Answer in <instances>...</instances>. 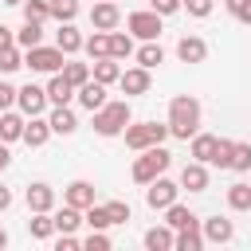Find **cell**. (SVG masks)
<instances>
[{"label":"cell","mask_w":251,"mask_h":251,"mask_svg":"<svg viewBox=\"0 0 251 251\" xmlns=\"http://www.w3.org/2000/svg\"><path fill=\"white\" fill-rule=\"evenodd\" d=\"M63 204H71V208H90L94 204V184L90 180H71L67 188H63Z\"/></svg>","instance_id":"cell-17"},{"label":"cell","mask_w":251,"mask_h":251,"mask_svg":"<svg viewBox=\"0 0 251 251\" xmlns=\"http://www.w3.org/2000/svg\"><path fill=\"white\" fill-rule=\"evenodd\" d=\"M200 231H204V243H231V239H235V224L224 220V216L200 220Z\"/></svg>","instance_id":"cell-13"},{"label":"cell","mask_w":251,"mask_h":251,"mask_svg":"<svg viewBox=\"0 0 251 251\" xmlns=\"http://www.w3.org/2000/svg\"><path fill=\"white\" fill-rule=\"evenodd\" d=\"M149 8L157 16H176V12H184V0H149Z\"/></svg>","instance_id":"cell-44"},{"label":"cell","mask_w":251,"mask_h":251,"mask_svg":"<svg viewBox=\"0 0 251 251\" xmlns=\"http://www.w3.org/2000/svg\"><path fill=\"white\" fill-rule=\"evenodd\" d=\"M212 8H216V0H184V12H188V16H196V20L212 16Z\"/></svg>","instance_id":"cell-45"},{"label":"cell","mask_w":251,"mask_h":251,"mask_svg":"<svg viewBox=\"0 0 251 251\" xmlns=\"http://www.w3.org/2000/svg\"><path fill=\"white\" fill-rule=\"evenodd\" d=\"M82 216H86V227H114V224H110V212H106V204H90Z\"/></svg>","instance_id":"cell-40"},{"label":"cell","mask_w":251,"mask_h":251,"mask_svg":"<svg viewBox=\"0 0 251 251\" xmlns=\"http://www.w3.org/2000/svg\"><path fill=\"white\" fill-rule=\"evenodd\" d=\"M192 161H204L212 165V153H216V133H192V145H188Z\"/></svg>","instance_id":"cell-28"},{"label":"cell","mask_w":251,"mask_h":251,"mask_svg":"<svg viewBox=\"0 0 251 251\" xmlns=\"http://www.w3.org/2000/svg\"><path fill=\"white\" fill-rule=\"evenodd\" d=\"M24 126H27V114H16V110H0V141H24Z\"/></svg>","instance_id":"cell-18"},{"label":"cell","mask_w":251,"mask_h":251,"mask_svg":"<svg viewBox=\"0 0 251 251\" xmlns=\"http://www.w3.org/2000/svg\"><path fill=\"white\" fill-rule=\"evenodd\" d=\"M24 200H27V212H55V188H51L47 180H35V184H27Z\"/></svg>","instance_id":"cell-12"},{"label":"cell","mask_w":251,"mask_h":251,"mask_svg":"<svg viewBox=\"0 0 251 251\" xmlns=\"http://www.w3.org/2000/svg\"><path fill=\"white\" fill-rule=\"evenodd\" d=\"M82 31L75 27V24H59V31H55V47L63 51V55H78L82 51Z\"/></svg>","instance_id":"cell-21"},{"label":"cell","mask_w":251,"mask_h":251,"mask_svg":"<svg viewBox=\"0 0 251 251\" xmlns=\"http://www.w3.org/2000/svg\"><path fill=\"white\" fill-rule=\"evenodd\" d=\"M8 208H12V188L0 184V212H8Z\"/></svg>","instance_id":"cell-49"},{"label":"cell","mask_w":251,"mask_h":251,"mask_svg":"<svg viewBox=\"0 0 251 251\" xmlns=\"http://www.w3.org/2000/svg\"><path fill=\"white\" fill-rule=\"evenodd\" d=\"M231 149H235V141H231V137H216L212 165H216V169H227V165H231Z\"/></svg>","instance_id":"cell-39"},{"label":"cell","mask_w":251,"mask_h":251,"mask_svg":"<svg viewBox=\"0 0 251 251\" xmlns=\"http://www.w3.org/2000/svg\"><path fill=\"white\" fill-rule=\"evenodd\" d=\"M90 71H94V78H98V82L114 86V82L122 78V59H114V55H106V59H94V63H90Z\"/></svg>","instance_id":"cell-23"},{"label":"cell","mask_w":251,"mask_h":251,"mask_svg":"<svg viewBox=\"0 0 251 251\" xmlns=\"http://www.w3.org/2000/svg\"><path fill=\"white\" fill-rule=\"evenodd\" d=\"M8 161H12V153H8V141H0V169H8Z\"/></svg>","instance_id":"cell-50"},{"label":"cell","mask_w":251,"mask_h":251,"mask_svg":"<svg viewBox=\"0 0 251 251\" xmlns=\"http://www.w3.org/2000/svg\"><path fill=\"white\" fill-rule=\"evenodd\" d=\"M129 122H133L129 98H114V102H106L102 110H94V133H98V137H118V133H126Z\"/></svg>","instance_id":"cell-3"},{"label":"cell","mask_w":251,"mask_h":251,"mask_svg":"<svg viewBox=\"0 0 251 251\" xmlns=\"http://www.w3.org/2000/svg\"><path fill=\"white\" fill-rule=\"evenodd\" d=\"M180 188L188 192H208V165L204 161H188L180 169Z\"/></svg>","instance_id":"cell-16"},{"label":"cell","mask_w":251,"mask_h":251,"mask_svg":"<svg viewBox=\"0 0 251 251\" xmlns=\"http://www.w3.org/2000/svg\"><path fill=\"white\" fill-rule=\"evenodd\" d=\"M169 165H173V153H169L165 145H149V149H141V153L133 157L129 176H133L137 184H149V180L165 176V173H169Z\"/></svg>","instance_id":"cell-2"},{"label":"cell","mask_w":251,"mask_h":251,"mask_svg":"<svg viewBox=\"0 0 251 251\" xmlns=\"http://www.w3.org/2000/svg\"><path fill=\"white\" fill-rule=\"evenodd\" d=\"M12 43H16V31H12L8 24H0V51H4V47H12Z\"/></svg>","instance_id":"cell-48"},{"label":"cell","mask_w":251,"mask_h":251,"mask_svg":"<svg viewBox=\"0 0 251 251\" xmlns=\"http://www.w3.org/2000/svg\"><path fill=\"white\" fill-rule=\"evenodd\" d=\"M39 43H43V24H35V20H24V27L16 31V47L31 51V47H39Z\"/></svg>","instance_id":"cell-29"},{"label":"cell","mask_w":251,"mask_h":251,"mask_svg":"<svg viewBox=\"0 0 251 251\" xmlns=\"http://www.w3.org/2000/svg\"><path fill=\"white\" fill-rule=\"evenodd\" d=\"M20 67H24V47H16V43L4 47V51H0V75H12V71H20Z\"/></svg>","instance_id":"cell-37"},{"label":"cell","mask_w":251,"mask_h":251,"mask_svg":"<svg viewBox=\"0 0 251 251\" xmlns=\"http://www.w3.org/2000/svg\"><path fill=\"white\" fill-rule=\"evenodd\" d=\"M118 86H122V94H126V98L149 94V86H153V78H149V67H129V71H122Z\"/></svg>","instance_id":"cell-9"},{"label":"cell","mask_w":251,"mask_h":251,"mask_svg":"<svg viewBox=\"0 0 251 251\" xmlns=\"http://www.w3.org/2000/svg\"><path fill=\"white\" fill-rule=\"evenodd\" d=\"M161 20H165V16H157L153 8H141V12H129V16H126V31H129L133 39H157V35H161Z\"/></svg>","instance_id":"cell-7"},{"label":"cell","mask_w":251,"mask_h":251,"mask_svg":"<svg viewBox=\"0 0 251 251\" xmlns=\"http://www.w3.org/2000/svg\"><path fill=\"white\" fill-rule=\"evenodd\" d=\"M176 59L180 63H204L208 59V43L200 35H180L176 39Z\"/></svg>","instance_id":"cell-14"},{"label":"cell","mask_w":251,"mask_h":251,"mask_svg":"<svg viewBox=\"0 0 251 251\" xmlns=\"http://www.w3.org/2000/svg\"><path fill=\"white\" fill-rule=\"evenodd\" d=\"M165 137H169V122L165 126L161 122H129L126 126V149H133V153H141L149 145H165Z\"/></svg>","instance_id":"cell-4"},{"label":"cell","mask_w":251,"mask_h":251,"mask_svg":"<svg viewBox=\"0 0 251 251\" xmlns=\"http://www.w3.org/2000/svg\"><path fill=\"white\" fill-rule=\"evenodd\" d=\"M224 8H227L239 24H247V27H251V0H224Z\"/></svg>","instance_id":"cell-42"},{"label":"cell","mask_w":251,"mask_h":251,"mask_svg":"<svg viewBox=\"0 0 251 251\" xmlns=\"http://www.w3.org/2000/svg\"><path fill=\"white\" fill-rule=\"evenodd\" d=\"M55 247H59V251H78V247H82V239H78L75 231H59V239H55Z\"/></svg>","instance_id":"cell-47"},{"label":"cell","mask_w":251,"mask_h":251,"mask_svg":"<svg viewBox=\"0 0 251 251\" xmlns=\"http://www.w3.org/2000/svg\"><path fill=\"white\" fill-rule=\"evenodd\" d=\"M47 122H51V133H59V137H71V133L78 129V114H75L71 106H51Z\"/></svg>","instance_id":"cell-15"},{"label":"cell","mask_w":251,"mask_h":251,"mask_svg":"<svg viewBox=\"0 0 251 251\" xmlns=\"http://www.w3.org/2000/svg\"><path fill=\"white\" fill-rule=\"evenodd\" d=\"M27 231H31V239H51L55 235V216L51 212H31Z\"/></svg>","instance_id":"cell-30"},{"label":"cell","mask_w":251,"mask_h":251,"mask_svg":"<svg viewBox=\"0 0 251 251\" xmlns=\"http://www.w3.org/2000/svg\"><path fill=\"white\" fill-rule=\"evenodd\" d=\"M141 243H145L149 251H173V247H176V231H173L169 224H153Z\"/></svg>","instance_id":"cell-20"},{"label":"cell","mask_w":251,"mask_h":251,"mask_svg":"<svg viewBox=\"0 0 251 251\" xmlns=\"http://www.w3.org/2000/svg\"><path fill=\"white\" fill-rule=\"evenodd\" d=\"M16 94H20V86H12V82L0 78V110H12L16 106Z\"/></svg>","instance_id":"cell-46"},{"label":"cell","mask_w":251,"mask_h":251,"mask_svg":"<svg viewBox=\"0 0 251 251\" xmlns=\"http://www.w3.org/2000/svg\"><path fill=\"white\" fill-rule=\"evenodd\" d=\"M75 98H78V106H82V110H90V114H94V110H102V106L110 102V98H106V82H98V78H86V82L75 90Z\"/></svg>","instance_id":"cell-11"},{"label":"cell","mask_w":251,"mask_h":251,"mask_svg":"<svg viewBox=\"0 0 251 251\" xmlns=\"http://www.w3.org/2000/svg\"><path fill=\"white\" fill-rule=\"evenodd\" d=\"M47 137H51V122H47L43 114H35V118H27V126H24V145H31V149H39V145H47Z\"/></svg>","instance_id":"cell-22"},{"label":"cell","mask_w":251,"mask_h":251,"mask_svg":"<svg viewBox=\"0 0 251 251\" xmlns=\"http://www.w3.org/2000/svg\"><path fill=\"white\" fill-rule=\"evenodd\" d=\"M122 24V8L114 4V0H98L94 8H90V27H98V31H114Z\"/></svg>","instance_id":"cell-10"},{"label":"cell","mask_w":251,"mask_h":251,"mask_svg":"<svg viewBox=\"0 0 251 251\" xmlns=\"http://www.w3.org/2000/svg\"><path fill=\"white\" fill-rule=\"evenodd\" d=\"M133 59H137V67H149V71H153V67L165 63V51H161L157 39H141V47L133 51Z\"/></svg>","instance_id":"cell-27"},{"label":"cell","mask_w":251,"mask_h":251,"mask_svg":"<svg viewBox=\"0 0 251 251\" xmlns=\"http://www.w3.org/2000/svg\"><path fill=\"white\" fill-rule=\"evenodd\" d=\"M176 196H180V180L157 176V180H149V184H145V204H149L153 212H165L169 204H176Z\"/></svg>","instance_id":"cell-6"},{"label":"cell","mask_w":251,"mask_h":251,"mask_svg":"<svg viewBox=\"0 0 251 251\" xmlns=\"http://www.w3.org/2000/svg\"><path fill=\"white\" fill-rule=\"evenodd\" d=\"M227 169H231V173H251V141H235Z\"/></svg>","instance_id":"cell-35"},{"label":"cell","mask_w":251,"mask_h":251,"mask_svg":"<svg viewBox=\"0 0 251 251\" xmlns=\"http://www.w3.org/2000/svg\"><path fill=\"white\" fill-rule=\"evenodd\" d=\"M133 51H137V47H133V35L114 27V31H110V55H114V59H129Z\"/></svg>","instance_id":"cell-32"},{"label":"cell","mask_w":251,"mask_h":251,"mask_svg":"<svg viewBox=\"0 0 251 251\" xmlns=\"http://www.w3.org/2000/svg\"><path fill=\"white\" fill-rule=\"evenodd\" d=\"M47 98H51V106H71L75 86L67 82V75H63V71H59V75H51V82H47Z\"/></svg>","instance_id":"cell-24"},{"label":"cell","mask_w":251,"mask_h":251,"mask_svg":"<svg viewBox=\"0 0 251 251\" xmlns=\"http://www.w3.org/2000/svg\"><path fill=\"white\" fill-rule=\"evenodd\" d=\"M51 4V20H59V24H75V16H78V0H47Z\"/></svg>","instance_id":"cell-36"},{"label":"cell","mask_w":251,"mask_h":251,"mask_svg":"<svg viewBox=\"0 0 251 251\" xmlns=\"http://www.w3.org/2000/svg\"><path fill=\"white\" fill-rule=\"evenodd\" d=\"M192 133H200V102L192 94H176L169 102V137L192 141Z\"/></svg>","instance_id":"cell-1"},{"label":"cell","mask_w":251,"mask_h":251,"mask_svg":"<svg viewBox=\"0 0 251 251\" xmlns=\"http://www.w3.org/2000/svg\"><path fill=\"white\" fill-rule=\"evenodd\" d=\"M82 51H86L90 63H94V59H106V55H110V31H98V27H94V31L82 39Z\"/></svg>","instance_id":"cell-26"},{"label":"cell","mask_w":251,"mask_h":251,"mask_svg":"<svg viewBox=\"0 0 251 251\" xmlns=\"http://www.w3.org/2000/svg\"><path fill=\"white\" fill-rule=\"evenodd\" d=\"M165 224H169L173 231H180V227H200V216H196L188 204H180V200H176V204H169V208H165Z\"/></svg>","instance_id":"cell-19"},{"label":"cell","mask_w":251,"mask_h":251,"mask_svg":"<svg viewBox=\"0 0 251 251\" xmlns=\"http://www.w3.org/2000/svg\"><path fill=\"white\" fill-rule=\"evenodd\" d=\"M67 59H71V55H63L59 47H43V43L31 47V51H24V67L35 71V75H59Z\"/></svg>","instance_id":"cell-5"},{"label":"cell","mask_w":251,"mask_h":251,"mask_svg":"<svg viewBox=\"0 0 251 251\" xmlns=\"http://www.w3.org/2000/svg\"><path fill=\"white\" fill-rule=\"evenodd\" d=\"M227 208H231V212H251V184L235 180V184L227 188Z\"/></svg>","instance_id":"cell-31"},{"label":"cell","mask_w":251,"mask_h":251,"mask_svg":"<svg viewBox=\"0 0 251 251\" xmlns=\"http://www.w3.org/2000/svg\"><path fill=\"white\" fill-rule=\"evenodd\" d=\"M51 216H55V231H78V227L86 224V216H82V208H71V204H63V208H55Z\"/></svg>","instance_id":"cell-25"},{"label":"cell","mask_w":251,"mask_h":251,"mask_svg":"<svg viewBox=\"0 0 251 251\" xmlns=\"http://www.w3.org/2000/svg\"><path fill=\"white\" fill-rule=\"evenodd\" d=\"M82 247H86V251H106V247H110V235H106V227H90V235L82 239Z\"/></svg>","instance_id":"cell-41"},{"label":"cell","mask_w":251,"mask_h":251,"mask_svg":"<svg viewBox=\"0 0 251 251\" xmlns=\"http://www.w3.org/2000/svg\"><path fill=\"white\" fill-rule=\"evenodd\" d=\"M106 212H110V224H126V220L133 216L126 200H106Z\"/></svg>","instance_id":"cell-43"},{"label":"cell","mask_w":251,"mask_h":251,"mask_svg":"<svg viewBox=\"0 0 251 251\" xmlns=\"http://www.w3.org/2000/svg\"><path fill=\"white\" fill-rule=\"evenodd\" d=\"M0 4H12V8H24V0H0Z\"/></svg>","instance_id":"cell-52"},{"label":"cell","mask_w":251,"mask_h":251,"mask_svg":"<svg viewBox=\"0 0 251 251\" xmlns=\"http://www.w3.org/2000/svg\"><path fill=\"white\" fill-rule=\"evenodd\" d=\"M63 75H67V82H71L75 90H78V86H82L86 78H94L90 63H78V59H67V63H63Z\"/></svg>","instance_id":"cell-33"},{"label":"cell","mask_w":251,"mask_h":251,"mask_svg":"<svg viewBox=\"0 0 251 251\" xmlns=\"http://www.w3.org/2000/svg\"><path fill=\"white\" fill-rule=\"evenodd\" d=\"M204 247V231L200 227H180L176 231V247L173 251H200Z\"/></svg>","instance_id":"cell-34"},{"label":"cell","mask_w":251,"mask_h":251,"mask_svg":"<svg viewBox=\"0 0 251 251\" xmlns=\"http://www.w3.org/2000/svg\"><path fill=\"white\" fill-rule=\"evenodd\" d=\"M24 20L47 24V20H51V4H47V0H24Z\"/></svg>","instance_id":"cell-38"},{"label":"cell","mask_w":251,"mask_h":251,"mask_svg":"<svg viewBox=\"0 0 251 251\" xmlns=\"http://www.w3.org/2000/svg\"><path fill=\"white\" fill-rule=\"evenodd\" d=\"M4 247H8V231L0 227V251H4Z\"/></svg>","instance_id":"cell-51"},{"label":"cell","mask_w":251,"mask_h":251,"mask_svg":"<svg viewBox=\"0 0 251 251\" xmlns=\"http://www.w3.org/2000/svg\"><path fill=\"white\" fill-rule=\"evenodd\" d=\"M16 106H20V114H27V118H35V114H47V106H51V98H47V86H35V82L20 86V94H16Z\"/></svg>","instance_id":"cell-8"}]
</instances>
